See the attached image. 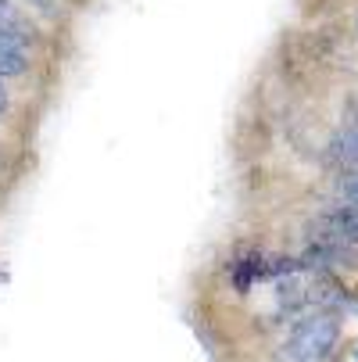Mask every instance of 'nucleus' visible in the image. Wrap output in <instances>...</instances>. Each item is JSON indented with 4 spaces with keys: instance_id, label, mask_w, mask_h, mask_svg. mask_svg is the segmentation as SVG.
<instances>
[{
    "instance_id": "obj_5",
    "label": "nucleus",
    "mask_w": 358,
    "mask_h": 362,
    "mask_svg": "<svg viewBox=\"0 0 358 362\" xmlns=\"http://www.w3.org/2000/svg\"><path fill=\"white\" fill-rule=\"evenodd\" d=\"M330 154H333L337 162H351V165H358V129H351V133L337 136V140H333V147H330Z\"/></svg>"
},
{
    "instance_id": "obj_6",
    "label": "nucleus",
    "mask_w": 358,
    "mask_h": 362,
    "mask_svg": "<svg viewBox=\"0 0 358 362\" xmlns=\"http://www.w3.org/2000/svg\"><path fill=\"white\" fill-rule=\"evenodd\" d=\"M340 190H344V197H351V201H358V173H354V176H347V180L340 183Z\"/></svg>"
},
{
    "instance_id": "obj_4",
    "label": "nucleus",
    "mask_w": 358,
    "mask_h": 362,
    "mask_svg": "<svg viewBox=\"0 0 358 362\" xmlns=\"http://www.w3.org/2000/svg\"><path fill=\"white\" fill-rule=\"evenodd\" d=\"M265 269H269V262L258 255V251H247V255H240L237 262H233V284H237V291H247L254 280H262L265 276Z\"/></svg>"
},
{
    "instance_id": "obj_1",
    "label": "nucleus",
    "mask_w": 358,
    "mask_h": 362,
    "mask_svg": "<svg viewBox=\"0 0 358 362\" xmlns=\"http://www.w3.org/2000/svg\"><path fill=\"white\" fill-rule=\"evenodd\" d=\"M333 344H337V320L316 313L294 327V334L280 355H283V362H323L333 351Z\"/></svg>"
},
{
    "instance_id": "obj_3",
    "label": "nucleus",
    "mask_w": 358,
    "mask_h": 362,
    "mask_svg": "<svg viewBox=\"0 0 358 362\" xmlns=\"http://www.w3.org/2000/svg\"><path fill=\"white\" fill-rule=\"evenodd\" d=\"M25 72V43L0 29V76H22Z\"/></svg>"
},
{
    "instance_id": "obj_2",
    "label": "nucleus",
    "mask_w": 358,
    "mask_h": 362,
    "mask_svg": "<svg viewBox=\"0 0 358 362\" xmlns=\"http://www.w3.org/2000/svg\"><path fill=\"white\" fill-rule=\"evenodd\" d=\"M323 226L330 230V240H340V244H358V204L351 209H337L323 219Z\"/></svg>"
},
{
    "instance_id": "obj_7",
    "label": "nucleus",
    "mask_w": 358,
    "mask_h": 362,
    "mask_svg": "<svg viewBox=\"0 0 358 362\" xmlns=\"http://www.w3.org/2000/svg\"><path fill=\"white\" fill-rule=\"evenodd\" d=\"M8 108V97H4V90H0V112H4Z\"/></svg>"
}]
</instances>
